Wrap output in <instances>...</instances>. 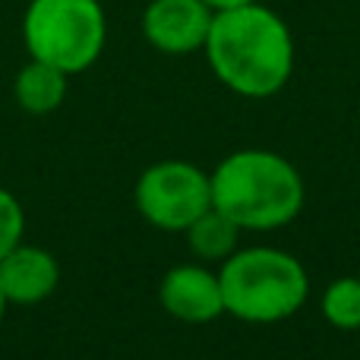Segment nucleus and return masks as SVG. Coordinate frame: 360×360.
I'll return each instance as SVG.
<instances>
[{
  "label": "nucleus",
  "instance_id": "f257e3e1",
  "mask_svg": "<svg viewBox=\"0 0 360 360\" xmlns=\"http://www.w3.org/2000/svg\"><path fill=\"white\" fill-rule=\"evenodd\" d=\"M205 57L212 73L231 92L243 98H272L294 73V38L285 19L256 0L212 16Z\"/></svg>",
  "mask_w": 360,
  "mask_h": 360
},
{
  "label": "nucleus",
  "instance_id": "f03ea898",
  "mask_svg": "<svg viewBox=\"0 0 360 360\" xmlns=\"http://www.w3.org/2000/svg\"><path fill=\"white\" fill-rule=\"evenodd\" d=\"M212 205L240 231H275L291 224L304 209V177L278 152L240 149L215 165Z\"/></svg>",
  "mask_w": 360,
  "mask_h": 360
},
{
  "label": "nucleus",
  "instance_id": "7ed1b4c3",
  "mask_svg": "<svg viewBox=\"0 0 360 360\" xmlns=\"http://www.w3.org/2000/svg\"><path fill=\"white\" fill-rule=\"evenodd\" d=\"M224 313L240 323L272 326L294 316L307 304L310 278L300 259L275 247H253L231 253L221 272Z\"/></svg>",
  "mask_w": 360,
  "mask_h": 360
},
{
  "label": "nucleus",
  "instance_id": "20e7f679",
  "mask_svg": "<svg viewBox=\"0 0 360 360\" xmlns=\"http://www.w3.org/2000/svg\"><path fill=\"white\" fill-rule=\"evenodd\" d=\"M22 41L32 60L51 63L67 76L82 73L105 51V10L98 0H29Z\"/></svg>",
  "mask_w": 360,
  "mask_h": 360
},
{
  "label": "nucleus",
  "instance_id": "39448f33",
  "mask_svg": "<svg viewBox=\"0 0 360 360\" xmlns=\"http://www.w3.org/2000/svg\"><path fill=\"white\" fill-rule=\"evenodd\" d=\"M136 209L162 231H186L212 209V180L193 162H158L139 177Z\"/></svg>",
  "mask_w": 360,
  "mask_h": 360
},
{
  "label": "nucleus",
  "instance_id": "423d86ee",
  "mask_svg": "<svg viewBox=\"0 0 360 360\" xmlns=\"http://www.w3.org/2000/svg\"><path fill=\"white\" fill-rule=\"evenodd\" d=\"M212 16L205 0H152L143 13V35L162 54H193L205 48Z\"/></svg>",
  "mask_w": 360,
  "mask_h": 360
},
{
  "label": "nucleus",
  "instance_id": "0eeeda50",
  "mask_svg": "<svg viewBox=\"0 0 360 360\" xmlns=\"http://www.w3.org/2000/svg\"><path fill=\"white\" fill-rule=\"evenodd\" d=\"M162 307L180 323H212L224 313L221 278L202 266H174L165 272L158 288Z\"/></svg>",
  "mask_w": 360,
  "mask_h": 360
},
{
  "label": "nucleus",
  "instance_id": "6e6552de",
  "mask_svg": "<svg viewBox=\"0 0 360 360\" xmlns=\"http://www.w3.org/2000/svg\"><path fill=\"white\" fill-rule=\"evenodd\" d=\"M57 281H60V266L41 247L19 243L0 259V291L6 304H41L57 291Z\"/></svg>",
  "mask_w": 360,
  "mask_h": 360
},
{
  "label": "nucleus",
  "instance_id": "1a4fd4ad",
  "mask_svg": "<svg viewBox=\"0 0 360 360\" xmlns=\"http://www.w3.org/2000/svg\"><path fill=\"white\" fill-rule=\"evenodd\" d=\"M13 95L25 114H35V117L54 114L67 98V73L51 67V63L32 60L16 73Z\"/></svg>",
  "mask_w": 360,
  "mask_h": 360
},
{
  "label": "nucleus",
  "instance_id": "9d476101",
  "mask_svg": "<svg viewBox=\"0 0 360 360\" xmlns=\"http://www.w3.org/2000/svg\"><path fill=\"white\" fill-rule=\"evenodd\" d=\"M186 237H190V250L199 259H228L237 250L240 228H237L224 212H218L215 205H212L209 212H202V215L186 228Z\"/></svg>",
  "mask_w": 360,
  "mask_h": 360
},
{
  "label": "nucleus",
  "instance_id": "9b49d317",
  "mask_svg": "<svg viewBox=\"0 0 360 360\" xmlns=\"http://www.w3.org/2000/svg\"><path fill=\"white\" fill-rule=\"evenodd\" d=\"M319 307H323L326 323L335 329H360V278H335L323 291Z\"/></svg>",
  "mask_w": 360,
  "mask_h": 360
},
{
  "label": "nucleus",
  "instance_id": "f8f14e48",
  "mask_svg": "<svg viewBox=\"0 0 360 360\" xmlns=\"http://www.w3.org/2000/svg\"><path fill=\"white\" fill-rule=\"evenodd\" d=\"M22 237H25V212L19 205V199L0 186V259L13 247H19Z\"/></svg>",
  "mask_w": 360,
  "mask_h": 360
},
{
  "label": "nucleus",
  "instance_id": "ddd939ff",
  "mask_svg": "<svg viewBox=\"0 0 360 360\" xmlns=\"http://www.w3.org/2000/svg\"><path fill=\"white\" fill-rule=\"evenodd\" d=\"M212 10H234V6H243V4H256V0H205Z\"/></svg>",
  "mask_w": 360,
  "mask_h": 360
},
{
  "label": "nucleus",
  "instance_id": "4468645a",
  "mask_svg": "<svg viewBox=\"0 0 360 360\" xmlns=\"http://www.w3.org/2000/svg\"><path fill=\"white\" fill-rule=\"evenodd\" d=\"M4 310H6V297H4V291H0V323H4Z\"/></svg>",
  "mask_w": 360,
  "mask_h": 360
}]
</instances>
